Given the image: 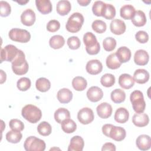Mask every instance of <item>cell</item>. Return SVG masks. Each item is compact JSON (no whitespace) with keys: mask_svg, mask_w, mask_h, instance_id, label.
<instances>
[{"mask_svg":"<svg viewBox=\"0 0 151 151\" xmlns=\"http://www.w3.org/2000/svg\"><path fill=\"white\" fill-rule=\"evenodd\" d=\"M11 64L12 71L17 75H24L28 71L29 65L25 60V54L21 50H19L17 57L11 62Z\"/></svg>","mask_w":151,"mask_h":151,"instance_id":"6da1fadb","label":"cell"},{"mask_svg":"<svg viewBox=\"0 0 151 151\" xmlns=\"http://www.w3.org/2000/svg\"><path fill=\"white\" fill-rule=\"evenodd\" d=\"M22 117L31 123H36L42 117L41 110L37 106L32 104L25 106L21 111Z\"/></svg>","mask_w":151,"mask_h":151,"instance_id":"7a4b0ae2","label":"cell"},{"mask_svg":"<svg viewBox=\"0 0 151 151\" xmlns=\"http://www.w3.org/2000/svg\"><path fill=\"white\" fill-rule=\"evenodd\" d=\"M83 42L86 52L90 55H96L100 50V45L96 37L91 32H87L83 36Z\"/></svg>","mask_w":151,"mask_h":151,"instance_id":"3957f363","label":"cell"},{"mask_svg":"<svg viewBox=\"0 0 151 151\" xmlns=\"http://www.w3.org/2000/svg\"><path fill=\"white\" fill-rule=\"evenodd\" d=\"M84 18L80 12H74L68 18L65 25L66 29L71 33L78 32L83 25Z\"/></svg>","mask_w":151,"mask_h":151,"instance_id":"277c9868","label":"cell"},{"mask_svg":"<svg viewBox=\"0 0 151 151\" xmlns=\"http://www.w3.org/2000/svg\"><path fill=\"white\" fill-rule=\"evenodd\" d=\"M130 100L132 103L133 109L136 113H143L146 108V102L142 92L140 90H134L130 96Z\"/></svg>","mask_w":151,"mask_h":151,"instance_id":"5b68a950","label":"cell"},{"mask_svg":"<svg viewBox=\"0 0 151 151\" xmlns=\"http://www.w3.org/2000/svg\"><path fill=\"white\" fill-rule=\"evenodd\" d=\"M45 143L43 140L35 136L27 137L24 143L26 151H44L45 149Z\"/></svg>","mask_w":151,"mask_h":151,"instance_id":"8992f818","label":"cell"},{"mask_svg":"<svg viewBox=\"0 0 151 151\" xmlns=\"http://www.w3.org/2000/svg\"><path fill=\"white\" fill-rule=\"evenodd\" d=\"M8 36L11 40L21 43L28 42L31 39V34L27 30L17 28L11 29Z\"/></svg>","mask_w":151,"mask_h":151,"instance_id":"52a82bcc","label":"cell"},{"mask_svg":"<svg viewBox=\"0 0 151 151\" xmlns=\"http://www.w3.org/2000/svg\"><path fill=\"white\" fill-rule=\"evenodd\" d=\"M19 50L14 45L9 44L1 49V63L4 61L12 62L17 57Z\"/></svg>","mask_w":151,"mask_h":151,"instance_id":"ba28073f","label":"cell"},{"mask_svg":"<svg viewBox=\"0 0 151 151\" xmlns=\"http://www.w3.org/2000/svg\"><path fill=\"white\" fill-rule=\"evenodd\" d=\"M94 118L93 111L89 107H83L77 113V119L83 124H88L91 123Z\"/></svg>","mask_w":151,"mask_h":151,"instance_id":"9c48e42d","label":"cell"},{"mask_svg":"<svg viewBox=\"0 0 151 151\" xmlns=\"http://www.w3.org/2000/svg\"><path fill=\"white\" fill-rule=\"evenodd\" d=\"M36 19V16L34 11L30 9H27L24 11L21 15V21L25 26H32Z\"/></svg>","mask_w":151,"mask_h":151,"instance_id":"30bf717a","label":"cell"},{"mask_svg":"<svg viewBox=\"0 0 151 151\" xmlns=\"http://www.w3.org/2000/svg\"><path fill=\"white\" fill-rule=\"evenodd\" d=\"M86 70L90 74L96 75L101 72L103 65L98 60H91L87 63Z\"/></svg>","mask_w":151,"mask_h":151,"instance_id":"8fae6325","label":"cell"},{"mask_svg":"<svg viewBox=\"0 0 151 151\" xmlns=\"http://www.w3.org/2000/svg\"><path fill=\"white\" fill-rule=\"evenodd\" d=\"M126 136V132L124 128L120 126H113L111 128L109 137L117 142H120L124 139Z\"/></svg>","mask_w":151,"mask_h":151,"instance_id":"7c38bea8","label":"cell"},{"mask_svg":"<svg viewBox=\"0 0 151 151\" xmlns=\"http://www.w3.org/2000/svg\"><path fill=\"white\" fill-rule=\"evenodd\" d=\"M110 29L114 34L122 35L125 32L126 26L123 21L119 19H114L110 22Z\"/></svg>","mask_w":151,"mask_h":151,"instance_id":"4fadbf2b","label":"cell"},{"mask_svg":"<svg viewBox=\"0 0 151 151\" xmlns=\"http://www.w3.org/2000/svg\"><path fill=\"white\" fill-rule=\"evenodd\" d=\"M87 97L91 102H97L103 97L102 90L97 86H92L90 87L87 91Z\"/></svg>","mask_w":151,"mask_h":151,"instance_id":"5bb4252c","label":"cell"},{"mask_svg":"<svg viewBox=\"0 0 151 151\" xmlns=\"http://www.w3.org/2000/svg\"><path fill=\"white\" fill-rule=\"evenodd\" d=\"M96 111L98 116L101 119H107L111 115L112 107L106 102H103L99 104L96 108Z\"/></svg>","mask_w":151,"mask_h":151,"instance_id":"9a60e30c","label":"cell"},{"mask_svg":"<svg viewBox=\"0 0 151 151\" xmlns=\"http://www.w3.org/2000/svg\"><path fill=\"white\" fill-rule=\"evenodd\" d=\"M149 60V55L148 52L144 50H137L134 55V61L138 65H145Z\"/></svg>","mask_w":151,"mask_h":151,"instance_id":"2e32d148","label":"cell"},{"mask_svg":"<svg viewBox=\"0 0 151 151\" xmlns=\"http://www.w3.org/2000/svg\"><path fill=\"white\" fill-rule=\"evenodd\" d=\"M137 147L141 150H147L151 147V139L149 135L141 134L136 140Z\"/></svg>","mask_w":151,"mask_h":151,"instance_id":"e0dca14e","label":"cell"},{"mask_svg":"<svg viewBox=\"0 0 151 151\" xmlns=\"http://www.w3.org/2000/svg\"><path fill=\"white\" fill-rule=\"evenodd\" d=\"M84 146L83 139L80 136H74L71 140L68 147V151H82Z\"/></svg>","mask_w":151,"mask_h":151,"instance_id":"ac0fdd59","label":"cell"},{"mask_svg":"<svg viewBox=\"0 0 151 151\" xmlns=\"http://www.w3.org/2000/svg\"><path fill=\"white\" fill-rule=\"evenodd\" d=\"M149 73L145 69H137L133 74V79L134 82L138 84H145L149 80Z\"/></svg>","mask_w":151,"mask_h":151,"instance_id":"d6986e66","label":"cell"},{"mask_svg":"<svg viewBox=\"0 0 151 151\" xmlns=\"http://www.w3.org/2000/svg\"><path fill=\"white\" fill-rule=\"evenodd\" d=\"M132 122L136 126L142 127L149 124V118L148 115L146 113H136L132 117Z\"/></svg>","mask_w":151,"mask_h":151,"instance_id":"ffe728a7","label":"cell"},{"mask_svg":"<svg viewBox=\"0 0 151 151\" xmlns=\"http://www.w3.org/2000/svg\"><path fill=\"white\" fill-rule=\"evenodd\" d=\"M35 5L38 11L42 14H48L52 11V6L50 0H36Z\"/></svg>","mask_w":151,"mask_h":151,"instance_id":"44dd1931","label":"cell"},{"mask_svg":"<svg viewBox=\"0 0 151 151\" xmlns=\"http://www.w3.org/2000/svg\"><path fill=\"white\" fill-rule=\"evenodd\" d=\"M119 84L124 89H130L134 84L133 78L129 74H122L119 77Z\"/></svg>","mask_w":151,"mask_h":151,"instance_id":"7402d4cb","label":"cell"},{"mask_svg":"<svg viewBox=\"0 0 151 151\" xmlns=\"http://www.w3.org/2000/svg\"><path fill=\"white\" fill-rule=\"evenodd\" d=\"M116 56L122 63H125L129 61L131 58V51L127 47L123 46L119 47L116 52Z\"/></svg>","mask_w":151,"mask_h":151,"instance_id":"603a6c76","label":"cell"},{"mask_svg":"<svg viewBox=\"0 0 151 151\" xmlns=\"http://www.w3.org/2000/svg\"><path fill=\"white\" fill-rule=\"evenodd\" d=\"M57 97L61 103H68L73 99V93L68 88H63L58 90Z\"/></svg>","mask_w":151,"mask_h":151,"instance_id":"cb8c5ba5","label":"cell"},{"mask_svg":"<svg viewBox=\"0 0 151 151\" xmlns=\"http://www.w3.org/2000/svg\"><path fill=\"white\" fill-rule=\"evenodd\" d=\"M71 9V5L70 1L67 0L59 1L56 6V10L57 13L61 15L64 16L67 15Z\"/></svg>","mask_w":151,"mask_h":151,"instance_id":"d4e9b609","label":"cell"},{"mask_svg":"<svg viewBox=\"0 0 151 151\" xmlns=\"http://www.w3.org/2000/svg\"><path fill=\"white\" fill-rule=\"evenodd\" d=\"M129 117V113L128 110L124 107L118 108L114 116V119L115 121L119 123H126Z\"/></svg>","mask_w":151,"mask_h":151,"instance_id":"484cf974","label":"cell"},{"mask_svg":"<svg viewBox=\"0 0 151 151\" xmlns=\"http://www.w3.org/2000/svg\"><path fill=\"white\" fill-rule=\"evenodd\" d=\"M134 7L130 4L122 6L120 9V17L124 19H132L135 14Z\"/></svg>","mask_w":151,"mask_h":151,"instance_id":"4316f807","label":"cell"},{"mask_svg":"<svg viewBox=\"0 0 151 151\" xmlns=\"http://www.w3.org/2000/svg\"><path fill=\"white\" fill-rule=\"evenodd\" d=\"M146 17L143 11L138 10L135 12L133 17L132 19V24L136 27H143L146 23Z\"/></svg>","mask_w":151,"mask_h":151,"instance_id":"83f0119b","label":"cell"},{"mask_svg":"<svg viewBox=\"0 0 151 151\" xmlns=\"http://www.w3.org/2000/svg\"><path fill=\"white\" fill-rule=\"evenodd\" d=\"M106 63L107 67L111 70H116L119 68L121 65L122 63L119 60L117 57L116 56V52L110 54L106 58Z\"/></svg>","mask_w":151,"mask_h":151,"instance_id":"f1b7e54d","label":"cell"},{"mask_svg":"<svg viewBox=\"0 0 151 151\" xmlns=\"http://www.w3.org/2000/svg\"><path fill=\"white\" fill-rule=\"evenodd\" d=\"M61 124L62 130L66 133H72L74 132L77 129V124L76 122L70 118L64 120L61 122Z\"/></svg>","mask_w":151,"mask_h":151,"instance_id":"f546056e","label":"cell"},{"mask_svg":"<svg viewBox=\"0 0 151 151\" xmlns=\"http://www.w3.org/2000/svg\"><path fill=\"white\" fill-rule=\"evenodd\" d=\"M54 119L59 124H61V122L70 117V111L65 108L60 107L55 110L54 112Z\"/></svg>","mask_w":151,"mask_h":151,"instance_id":"4dcf8cb0","label":"cell"},{"mask_svg":"<svg viewBox=\"0 0 151 151\" xmlns=\"http://www.w3.org/2000/svg\"><path fill=\"white\" fill-rule=\"evenodd\" d=\"M72 86L76 91H83L87 86V82L84 77L77 76L73 79Z\"/></svg>","mask_w":151,"mask_h":151,"instance_id":"1f68e13d","label":"cell"},{"mask_svg":"<svg viewBox=\"0 0 151 151\" xmlns=\"http://www.w3.org/2000/svg\"><path fill=\"white\" fill-rule=\"evenodd\" d=\"M65 44L64 37L60 35H55L50 38L49 40L50 46L54 49H60L62 48Z\"/></svg>","mask_w":151,"mask_h":151,"instance_id":"d6a6232c","label":"cell"},{"mask_svg":"<svg viewBox=\"0 0 151 151\" xmlns=\"http://www.w3.org/2000/svg\"><path fill=\"white\" fill-rule=\"evenodd\" d=\"M36 88L41 92H46L51 87V83L49 80L45 77H41L37 80L35 83Z\"/></svg>","mask_w":151,"mask_h":151,"instance_id":"836d02e7","label":"cell"},{"mask_svg":"<svg viewBox=\"0 0 151 151\" xmlns=\"http://www.w3.org/2000/svg\"><path fill=\"white\" fill-rule=\"evenodd\" d=\"M111 99L114 103H121L125 100L126 93L125 92L120 89L116 88L113 90L110 94Z\"/></svg>","mask_w":151,"mask_h":151,"instance_id":"e575fe53","label":"cell"},{"mask_svg":"<svg viewBox=\"0 0 151 151\" xmlns=\"http://www.w3.org/2000/svg\"><path fill=\"white\" fill-rule=\"evenodd\" d=\"M5 137L8 142L12 143H17L21 140L22 134L20 131L12 130L6 133Z\"/></svg>","mask_w":151,"mask_h":151,"instance_id":"d590c367","label":"cell"},{"mask_svg":"<svg viewBox=\"0 0 151 151\" xmlns=\"http://www.w3.org/2000/svg\"><path fill=\"white\" fill-rule=\"evenodd\" d=\"M37 131L40 135L43 136H47L51 134L52 132V127L49 123L44 121L38 125Z\"/></svg>","mask_w":151,"mask_h":151,"instance_id":"8d00e7d4","label":"cell"},{"mask_svg":"<svg viewBox=\"0 0 151 151\" xmlns=\"http://www.w3.org/2000/svg\"><path fill=\"white\" fill-rule=\"evenodd\" d=\"M116 16L115 7L110 4H106L103 12L102 17L106 19H112Z\"/></svg>","mask_w":151,"mask_h":151,"instance_id":"74e56055","label":"cell"},{"mask_svg":"<svg viewBox=\"0 0 151 151\" xmlns=\"http://www.w3.org/2000/svg\"><path fill=\"white\" fill-rule=\"evenodd\" d=\"M115 77L110 73L104 74L100 78V83L102 86L106 87H110L115 83Z\"/></svg>","mask_w":151,"mask_h":151,"instance_id":"f35d334b","label":"cell"},{"mask_svg":"<svg viewBox=\"0 0 151 151\" xmlns=\"http://www.w3.org/2000/svg\"><path fill=\"white\" fill-rule=\"evenodd\" d=\"M91 28L96 32L101 34L106 31L107 25L103 21L100 19H96L92 22Z\"/></svg>","mask_w":151,"mask_h":151,"instance_id":"ab89813d","label":"cell"},{"mask_svg":"<svg viewBox=\"0 0 151 151\" xmlns=\"http://www.w3.org/2000/svg\"><path fill=\"white\" fill-rule=\"evenodd\" d=\"M31 85V82L29 78L27 77H22L19 78L17 83V88L22 91H25L28 90Z\"/></svg>","mask_w":151,"mask_h":151,"instance_id":"60d3db41","label":"cell"},{"mask_svg":"<svg viewBox=\"0 0 151 151\" xmlns=\"http://www.w3.org/2000/svg\"><path fill=\"white\" fill-rule=\"evenodd\" d=\"M106 3L101 1H95L92 6L93 13L97 17H102Z\"/></svg>","mask_w":151,"mask_h":151,"instance_id":"b9f144b4","label":"cell"},{"mask_svg":"<svg viewBox=\"0 0 151 151\" xmlns=\"http://www.w3.org/2000/svg\"><path fill=\"white\" fill-rule=\"evenodd\" d=\"M116 40L111 37H107L103 41V46L106 51H113L116 46Z\"/></svg>","mask_w":151,"mask_h":151,"instance_id":"7bdbcfd3","label":"cell"},{"mask_svg":"<svg viewBox=\"0 0 151 151\" xmlns=\"http://www.w3.org/2000/svg\"><path fill=\"white\" fill-rule=\"evenodd\" d=\"M0 15L2 17H6L9 15L11 12V7L8 2L4 1H0Z\"/></svg>","mask_w":151,"mask_h":151,"instance_id":"ee69618b","label":"cell"},{"mask_svg":"<svg viewBox=\"0 0 151 151\" xmlns=\"http://www.w3.org/2000/svg\"><path fill=\"white\" fill-rule=\"evenodd\" d=\"M68 47L71 50H77L81 45V42L78 37L72 36L68 38L67 41Z\"/></svg>","mask_w":151,"mask_h":151,"instance_id":"f6af8a7d","label":"cell"},{"mask_svg":"<svg viewBox=\"0 0 151 151\" xmlns=\"http://www.w3.org/2000/svg\"><path fill=\"white\" fill-rule=\"evenodd\" d=\"M9 127L14 130L17 131H22L24 129V123L19 120L17 119H11L9 123Z\"/></svg>","mask_w":151,"mask_h":151,"instance_id":"bcb514c9","label":"cell"},{"mask_svg":"<svg viewBox=\"0 0 151 151\" xmlns=\"http://www.w3.org/2000/svg\"><path fill=\"white\" fill-rule=\"evenodd\" d=\"M47 29L49 32H55L60 28V23L56 19H51L47 24Z\"/></svg>","mask_w":151,"mask_h":151,"instance_id":"7dc6e473","label":"cell"},{"mask_svg":"<svg viewBox=\"0 0 151 151\" xmlns=\"http://www.w3.org/2000/svg\"><path fill=\"white\" fill-rule=\"evenodd\" d=\"M135 38L139 43L145 44L149 40V35L146 31H139L135 34Z\"/></svg>","mask_w":151,"mask_h":151,"instance_id":"c3c4849f","label":"cell"},{"mask_svg":"<svg viewBox=\"0 0 151 151\" xmlns=\"http://www.w3.org/2000/svg\"><path fill=\"white\" fill-rule=\"evenodd\" d=\"M116 149L115 145L110 142L106 143L103 145V147L101 148L102 151L105 150H111V151H115Z\"/></svg>","mask_w":151,"mask_h":151,"instance_id":"681fc988","label":"cell"},{"mask_svg":"<svg viewBox=\"0 0 151 151\" xmlns=\"http://www.w3.org/2000/svg\"><path fill=\"white\" fill-rule=\"evenodd\" d=\"M113 124H105L102 127V132L107 137H109V132L111 128L113 127Z\"/></svg>","mask_w":151,"mask_h":151,"instance_id":"f907efd6","label":"cell"},{"mask_svg":"<svg viewBox=\"0 0 151 151\" xmlns=\"http://www.w3.org/2000/svg\"><path fill=\"white\" fill-rule=\"evenodd\" d=\"M0 72H1V80H0V83H1V84H3V83L6 81V73H5L2 70H0Z\"/></svg>","mask_w":151,"mask_h":151,"instance_id":"816d5d0a","label":"cell"},{"mask_svg":"<svg viewBox=\"0 0 151 151\" xmlns=\"http://www.w3.org/2000/svg\"><path fill=\"white\" fill-rule=\"evenodd\" d=\"M91 2V0H78L77 2L80 4V5L83 6H87Z\"/></svg>","mask_w":151,"mask_h":151,"instance_id":"f5cc1de1","label":"cell"},{"mask_svg":"<svg viewBox=\"0 0 151 151\" xmlns=\"http://www.w3.org/2000/svg\"><path fill=\"white\" fill-rule=\"evenodd\" d=\"M17 3H18L19 4H20V5H25V4H26L27 2H29V1H16Z\"/></svg>","mask_w":151,"mask_h":151,"instance_id":"db71d44e","label":"cell"}]
</instances>
